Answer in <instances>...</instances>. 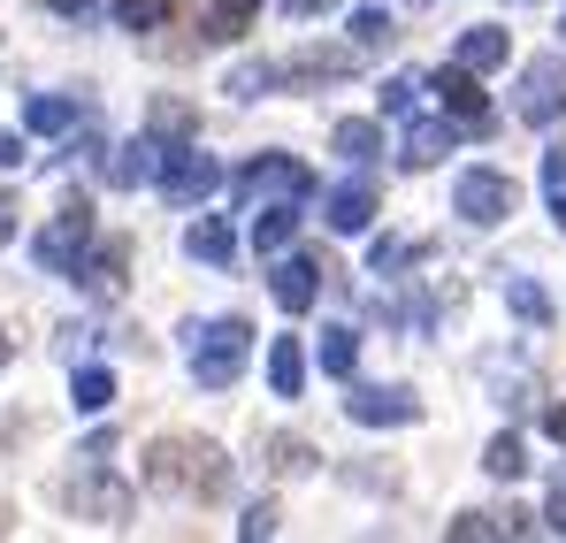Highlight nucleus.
I'll return each mask as SVG.
<instances>
[{
	"label": "nucleus",
	"instance_id": "20e7f679",
	"mask_svg": "<svg viewBox=\"0 0 566 543\" xmlns=\"http://www.w3.org/2000/svg\"><path fill=\"white\" fill-rule=\"evenodd\" d=\"M85 253H93V207H85V199H70V207L39 230L31 261H39L46 275H77V269H85Z\"/></svg>",
	"mask_w": 566,
	"mask_h": 543
},
{
	"label": "nucleus",
	"instance_id": "4468645a",
	"mask_svg": "<svg viewBox=\"0 0 566 543\" xmlns=\"http://www.w3.org/2000/svg\"><path fill=\"white\" fill-rule=\"evenodd\" d=\"M298 207H306V199H269V207H253V253H261V261L291 253V238H298Z\"/></svg>",
	"mask_w": 566,
	"mask_h": 543
},
{
	"label": "nucleus",
	"instance_id": "ea45409f",
	"mask_svg": "<svg viewBox=\"0 0 566 543\" xmlns=\"http://www.w3.org/2000/svg\"><path fill=\"white\" fill-rule=\"evenodd\" d=\"M544 437H559V445H566V406H544Z\"/></svg>",
	"mask_w": 566,
	"mask_h": 543
},
{
	"label": "nucleus",
	"instance_id": "f704fd0d",
	"mask_svg": "<svg viewBox=\"0 0 566 543\" xmlns=\"http://www.w3.org/2000/svg\"><path fill=\"white\" fill-rule=\"evenodd\" d=\"M15 215H23V207H15V191H0V253L15 246Z\"/></svg>",
	"mask_w": 566,
	"mask_h": 543
},
{
	"label": "nucleus",
	"instance_id": "79ce46f5",
	"mask_svg": "<svg viewBox=\"0 0 566 543\" xmlns=\"http://www.w3.org/2000/svg\"><path fill=\"white\" fill-rule=\"evenodd\" d=\"M552 222H559V230H566V191H559V199H552Z\"/></svg>",
	"mask_w": 566,
	"mask_h": 543
},
{
	"label": "nucleus",
	"instance_id": "58836bf2",
	"mask_svg": "<svg viewBox=\"0 0 566 543\" xmlns=\"http://www.w3.org/2000/svg\"><path fill=\"white\" fill-rule=\"evenodd\" d=\"M46 8H54V15H77V23H85V15H93L99 0H46Z\"/></svg>",
	"mask_w": 566,
	"mask_h": 543
},
{
	"label": "nucleus",
	"instance_id": "9d476101",
	"mask_svg": "<svg viewBox=\"0 0 566 543\" xmlns=\"http://www.w3.org/2000/svg\"><path fill=\"white\" fill-rule=\"evenodd\" d=\"M474 77H482V70L452 62V70H437V77H429V92H437V107H444L452 123H474V130H482V123H490V92L474 85Z\"/></svg>",
	"mask_w": 566,
	"mask_h": 543
},
{
	"label": "nucleus",
	"instance_id": "ddd939ff",
	"mask_svg": "<svg viewBox=\"0 0 566 543\" xmlns=\"http://www.w3.org/2000/svg\"><path fill=\"white\" fill-rule=\"evenodd\" d=\"M70 505H77V513H93V521H107V529H115V521L130 513V490H123L115 474H99V459H93V474H77V482H70Z\"/></svg>",
	"mask_w": 566,
	"mask_h": 543
},
{
	"label": "nucleus",
	"instance_id": "473e14b6",
	"mask_svg": "<svg viewBox=\"0 0 566 543\" xmlns=\"http://www.w3.org/2000/svg\"><path fill=\"white\" fill-rule=\"evenodd\" d=\"M444 536H460V543H482V536H505V529H497L490 513H460V521H452Z\"/></svg>",
	"mask_w": 566,
	"mask_h": 543
},
{
	"label": "nucleus",
	"instance_id": "6e6552de",
	"mask_svg": "<svg viewBox=\"0 0 566 543\" xmlns=\"http://www.w3.org/2000/svg\"><path fill=\"white\" fill-rule=\"evenodd\" d=\"M345 414L360 429H413L421 421V398H413V383H353Z\"/></svg>",
	"mask_w": 566,
	"mask_h": 543
},
{
	"label": "nucleus",
	"instance_id": "a19ab883",
	"mask_svg": "<svg viewBox=\"0 0 566 543\" xmlns=\"http://www.w3.org/2000/svg\"><path fill=\"white\" fill-rule=\"evenodd\" d=\"M322 8H337V0H283V15H322Z\"/></svg>",
	"mask_w": 566,
	"mask_h": 543
},
{
	"label": "nucleus",
	"instance_id": "2eb2a0df",
	"mask_svg": "<svg viewBox=\"0 0 566 543\" xmlns=\"http://www.w3.org/2000/svg\"><path fill=\"white\" fill-rule=\"evenodd\" d=\"M93 107H77V100H62V92H31L23 100V130L31 138H62V130H77Z\"/></svg>",
	"mask_w": 566,
	"mask_h": 543
},
{
	"label": "nucleus",
	"instance_id": "7c9ffc66",
	"mask_svg": "<svg viewBox=\"0 0 566 543\" xmlns=\"http://www.w3.org/2000/svg\"><path fill=\"white\" fill-rule=\"evenodd\" d=\"M406 253H413V246H398V238H376V246H368V275H398V269H406Z\"/></svg>",
	"mask_w": 566,
	"mask_h": 543
},
{
	"label": "nucleus",
	"instance_id": "37998d69",
	"mask_svg": "<svg viewBox=\"0 0 566 543\" xmlns=\"http://www.w3.org/2000/svg\"><path fill=\"white\" fill-rule=\"evenodd\" d=\"M0 361H8V330H0Z\"/></svg>",
	"mask_w": 566,
	"mask_h": 543
},
{
	"label": "nucleus",
	"instance_id": "6ab92c4d",
	"mask_svg": "<svg viewBox=\"0 0 566 543\" xmlns=\"http://www.w3.org/2000/svg\"><path fill=\"white\" fill-rule=\"evenodd\" d=\"M269 390L276 398H298L306 390V345L298 337H269Z\"/></svg>",
	"mask_w": 566,
	"mask_h": 543
},
{
	"label": "nucleus",
	"instance_id": "f03ea898",
	"mask_svg": "<svg viewBox=\"0 0 566 543\" xmlns=\"http://www.w3.org/2000/svg\"><path fill=\"white\" fill-rule=\"evenodd\" d=\"M230 191H238V207H269V199H322V177H314L298 154H253V161L230 177Z\"/></svg>",
	"mask_w": 566,
	"mask_h": 543
},
{
	"label": "nucleus",
	"instance_id": "412c9836",
	"mask_svg": "<svg viewBox=\"0 0 566 543\" xmlns=\"http://www.w3.org/2000/svg\"><path fill=\"white\" fill-rule=\"evenodd\" d=\"M314 361H322V375H353L360 367V330L353 322H329L322 345H314Z\"/></svg>",
	"mask_w": 566,
	"mask_h": 543
},
{
	"label": "nucleus",
	"instance_id": "aec40b11",
	"mask_svg": "<svg viewBox=\"0 0 566 543\" xmlns=\"http://www.w3.org/2000/svg\"><path fill=\"white\" fill-rule=\"evenodd\" d=\"M123 261H130V253H123V246L107 238V246H93V253H85V269H77V283H85L93 299H115V291H123Z\"/></svg>",
	"mask_w": 566,
	"mask_h": 543
},
{
	"label": "nucleus",
	"instance_id": "a878e982",
	"mask_svg": "<svg viewBox=\"0 0 566 543\" xmlns=\"http://www.w3.org/2000/svg\"><path fill=\"white\" fill-rule=\"evenodd\" d=\"M276 85H283V62H238V70L222 77L230 100H261V92H276Z\"/></svg>",
	"mask_w": 566,
	"mask_h": 543
},
{
	"label": "nucleus",
	"instance_id": "bb28decb",
	"mask_svg": "<svg viewBox=\"0 0 566 543\" xmlns=\"http://www.w3.org/2000/svg\"><path fill=\"white\" fill-rule=\"evenodd\" d=\"M146 130H161L169 146H185V138H199V115H191L185 100H161V107L146 115Z\"/></svg>",
	"mask_w": 566,
	"mask_h": 543
},
{
	"label": "nucleus",
	"instance_id": "1a4fd4ad",
	"mask_svg": "<svg viewBox=\"0 0 566 543\" xmlns=\"http://www.w3.org/2000/svg\"><path fill=\"white\" fill-rule=\"evenodd\" d=\"M322 222L337 230V238H368V222H376V184L368 177H345L322 191Z\"/></svg>",
	"mask_w": 566,
	"mask_h": 543
},
{
	"label": "nucleus",
	"instance_id": "4c0bfd02",
	"mask_svg": "<svg viewBox=\"0 0 566 543\" xmlns=\"http://www.w3.org/2000/svg\"><path fill=\"white\" fill-rule=\"evenodd\" d=\"M15 161H23V138H15V130H0V169H15Z\"/></svg>",
	"mask_w": 566,
	"mask_h": 543
},
{
	"label": "nucleus",
	"instance_id": "c756f323",
	"mask_svg": "<svg viewBox=\"0 0 566 543\" xmlns=\"http://www.w3.org/2000/svg\"><path fill=\"white\" fill-rule=\"evenodd\" d=\"M253 15H261V0H222V8H214V39H238Z\"/></svg>",
	"mask_w": 566,
	"mask_h": 543
},
{
	"label": "nucleus",
	"instance_id": "dca6fc26",
	"mask_svg": "<svg viewBox=\"0 0 566 543\" xmlns=\"http://www.w3.org/2000/svg\"><path fill=\"white\" fill-rule=\"evenodd\" d=\"M185 253L199 261V269H230V261H238V238H230L222 215H199V222L185 230Z\"/></svg>",
	"mask_w": 566,
	"mask_h": 543
},
{
	"label": "nucleus",
	"instance_id": "0eeeda50",
	"mask_svg": "<svg viewBox=\"0 0 566 543\" xmlns=\"http://www.w3.org/2000/svg\"><path fill=\"white\" fill-rule=\"evenodd\" d=\"M222 184H230V177H222V161H214L199 138H185V146L169 154V169H161V184H154V191H161L169 207H207Z\"/></svg>",
	"mask_w": 566,
	"mask_h": 543
},
{
	"label": "nucleus",
	"instance_id": "cd10ccee",
	"mask_svg": "<svg viewBox=\"0 0 566 543\" xmlns=\"http://www.w3.org/2000/svg\"><path fill=\"white\" fill-rule=\"evenodd\" d=\"M169 15H177V0H123V8H115L123 31H161Z\"/></svg>",
	"mask_w": 566,
	"mask_h": 543
},
{
	"label": "nucleus",
	"instance_id": "b1692460",
	"mask_svg": "<svg viewBox=\"0 0 566 543\" xmlns=\"http://www.w3.org/2000/svg\"><path fill=\"white\" fill-rule=\"evenodd\" d=\"M421 92H429V77H413V70L382 77V115H390V123H413V115H421Z\"/></svg>",
	"mask_w": 566,
	"mask_h": 543
},
{
	"label": "nucleus",
	"instance_id": "c03bdc74",
	"mask_svg": "<svg viewBox=\"0 0 566 543\" xmlns=\"http://www.w3.org/2000/svg\"><path fill=\"white\" fill-rule=\"evenodd\" d=\"M559 39H566V15H559Z\"/></svg>",
	"mask_w": 566,
	"mask_h": 543
},
{
	"label": "nucleus",
	"instance_id": "393cba45",
	"mask_svg": "<svg viewBox=\"0 0 566 543\" xmlns=\"http://www.w3.org/2000/svg\"><path fill=\"white\" fill-rule=\"evenodd\" d=\"M482 467H490L497 482H521V474H528V445H521L513 429H497V437L482 445Z\"/></svg>",
	"mask_w": 566,
	"mask_h": 543
},
{
	"label": "nucleus",
	"instance_id": "f3484780",
	"mask_svg": "<svg viewBox=\"0 0 566 543\" xmlns=\"http://www.w3.org/2000/svg\"><path fill=\"white\" fill-rule=\"evenodd\" d=\"M329 154L345 161V169H368L382 154V123H368V115H345L337 130H329Z\"/></svg>",
	"mask_w": 566,
	"mask_h": 543
},
{
	"label": "nucleus",
	"instance_id": "39448f33",
	"mask_svg": "<svg viewBox=\"0 0 566 543\" xmlns=\"http://www.w3.org/2000/svg\"><path fill=\"white\" fill-rule=\"evenodd\" d=\"M169 138L161 130H138V138H115L107 154H99V177L115 184V191H146V184H161V169H169Z\"/></svg>",
	"mask_w": 566,
	"mask_h": 543
},
{
	"label": "nucleus",
	"instance_id": "c9c22d12",
	"mask_svg": "<svg viewBox=\"0 0 566 543\" xmlns=\"http://www.w3.org/2000/svg\"><path fill=\"white\" fill-rule=\"evenodd\" d=\"M276 467H283V474H298V467H314V459H306V445H276Z\"/></svg>",
	"mask_w": 566,
	"mask_h": 543
},
{
	"label": "nucleus",
	"instance_id": "f257e3e1",
	"mask_svg": "<svg viewBox=\"0 0 566 543\" xmlns=\"http://www.w3.org/2000/svg\"><path fill=\"white\" fill-rule=\"evenodd\" d=\"M185 361H191V383L199 390H230L245 361H253V330L238 314H214V322H191L185 330Z\"/></svg>",
	"mask_w": 566,
	"mask_h": 543
},
{
	"label": "nucleus",
	"instance_id": "423d86ee",
	"mask_svg": "<svg viewBox=\"0 0 566 543\" xmlns=\"http://www.w3.org/2000/svg\"><path fill=\"white\" fill-rule=\"evenodd\" d=\"M513 115L521 123H559L566 115V54H536V62H521V77H513Z\"/></svg>",
	"mask_w": 566,
	"mask_h": 543
},
{
	"label": "nucleus",
	"instance_id": "2f4dec72",
	"mask_svg": "<svg viewBox=\"0 0 566 543\" xmlns=\"http://www.w3.org/2000/svg\"><path fill=\"white\" fill-rule=\"evenodd\" d=\"M238 536H245V543L276 536V505H269V498H261V505H245V521H238Z\"/></svg>",
	"mask_w": 566,
	"mask_h": 543
},
{
	"label": "nucleus",
	"instance_id": "7ed1b4c3",
	"mask_svg": "<svg viewBox=\"0 0 566 543\" xmlns=\"http://www.w3.org/2000/svg\"><path fill=\"white\" fill-rule=\"evenodd\" d=\"M513 207H521V184L505 177V169H490V161H474V169L452 177V215H460L468 230H497Z\"/></svg>",
	"mask_w": 566,
	"mask_h": 543
},
{
	"label": "nucleus",
	"instance_id": "a18cd8bd",
	"mask_svg": "<svg viewBox=\"0 0 566 543\" xmlns=\"http://www.w3.org/2000/svg\"><path fill=\"white\" fill-rule=\"evenodd\" d=\"M513 8H528V0H513Z\"/></svg>",
	"mask_w": 566,
	"mask_h": 543
},
{
	"label": "nucleus",
	"instance_id": "9b49d317",
	"mask_svg": "<svg viewBox=\"0 0 566 543\" xmlns=\"http://www.w3.org/2000/svg\"><path fill=\"white\" fill-rule=\"evenodd\" d=\"M269 291H276L283 314H306V306L322 299V269H314L306 253H276V269H269Z\"/></svg>",
	"mask_w": 566,
	"mask_h": 543
},
{
	"label": "nucleus",
	"instance_id": "72a5a7b5",
	"mask_svg": "<svg viewBox=\"0 0 566 543\" xmlns=\"http://www.w3.org/2000/svg\"><path fill=\"white\" fill-rule=\"evenodd\" d=\"M544 191H552V199L566 191V146H552V154H544Z\"/></svg>",
	"mask_w": 566,
	"mask_h": 543
},
{
	"label": "nucleus",
	"instance_id": "4be33fe9",
	"mask_svg": "<svg viewBox=\"0 0 566 543\" xmlns=\"http://www.w3.org/2000/svg\"><path fill=\"white\" fill-rule=\"evenodd\" d=\"M70 406L77 414H107L115 406V375L107 367H70Z\"/></svg>",
	"mask_w": 566,
	"mask_h": 543
},
{
	"label": "nucleus",
	"instance_id": "c85d7f7f",
	"mask_svg": "<svg viewBox=\"0 0 566 543\" xmlns=\"http://www.w3.org/2000/svg\"><path fill=\"white\" fill-rule=\"evenodd\" d=\"M390 39V8L368 0V8H353V46H382Z\"/></svg>",
	"mask_w": 566,
	"mask_h": 543
},
{
	"label": "nucleus",
	"instance_id": "a211bd4d",
	"mask_svg": "<svg viewBox=\"0 0 566 543\" xmlns=\"http://www.w3.org/2000/svg\"><path fill=\"white\" fill-rule=\"evenodd\" d=\"M452 62H468V70H505L513 62V31L505 23H474V31H460V54Z\"/></svg>",
	"mask_w": 566,
	"mask_h": 543
},
{
	"label": "nucleus",
	"instance_id": "f8f14e48",
	"mask_svg": "<svg viewBox=\"0 0 566 543\" xmlns=\"http://www.w3.org/2000/svg\"><path fill=\"white\" fill-rule=\"evenodd\" d=\"M444 154H452V115H413L406 138H398V161L406 169H437Z\"/></svg>",
	"mask_w": 566,
	"mask_h": 543
},
{
	"label": "nucleus",
	"instance_id": "5701e85b",
	"mask_svg": "<svg viewBox=\"0 0 566 543\" xmlns=\"http://www.w3.org/2000/svg\"><path fill=\"white\" fill-rule=\"evenodd\" d=\"M505 306H513L528 330H552V299H544V283H536V275H505Z\"/></svg>",
	"mask_w": 566,
	"mask_h": 543
},
{
	"label": "nucleus",
	"instance_id": "e433bc0d",
	"mask_svg": "<svg viewBox=\"0 0 566 543\" xmlns=\"http://www.w3.org/2000/svg\"><path fill=\"white\" fill-rule=\"evenodd\" d=\"M544 529H552V536H566V482H559V498H552V513H544Z\"/></svg>",
	"mask_w": 566,
	"mask_h": 543
}]
</instances>
